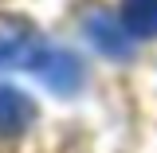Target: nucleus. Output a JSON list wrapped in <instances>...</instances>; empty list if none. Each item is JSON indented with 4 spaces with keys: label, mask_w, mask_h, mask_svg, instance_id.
<instances>
[{
    "label": "nucleus",
    "mask_w": 157,
    "mask_h": 153,
    "mask_svg": "<svg viewBox=\"0 0 157 153\" xmlns=\"http://www.w3.org/2000/svg\"><path fill=\"white\" fill-rule=\"evenodd\" d=\"M86 32L98 43V51H106L110 59H130L134 55L130 32L122 28V20H110V12H94V16L86 20Z\"/></svg>",
    "instance_id": "f03ea898"
},
{
    "label": "nucleus",
    "mask_w": 157,
    "mask_h": 153,
    "mask_svg": "<svg viewBox=\"0 0 157 153\" xmlns=\"http://www.w3.org/2000/svg\"><path fill=\"white\" fill-rule=\"evenodd\" d=\"M118 20L134 39H157V0H122Z\"/></svg>",
    "instance_id": "20e7f679"
},
{
    "label": "nucleus",
    "mask_w": 157,
    "mask_h": 153,
    "mask_svg": "<svg viewBox=\"0 0 157 153\" xmlns=\"http://www.w3.org/2000/svg\"><path fill=\"white\" fill-rule=\"evenodd\" d=\"M32 114H36V106H32V98L24 94V90L0 86V137L24 134V130L32 126Z\"/></svg>",
    "instance_id": "7ed1b4c3"
},
{
    "label": "nucleus",
    "mask_w": 157,
    "mask_h": 153,
    "mask_svg": "<svg viewBox=\"0 0 157 153\" xmlns=\"http://www.w3.org/2000/svg\"><path fill=\"white\" fill-rule=\"evenodd\" d=\"M0 71H32L55 94H75L82 86L78 55L51 43L28 24H0Z\"/></svg>",
    "instance_id": "f257e3e1"
}]
</instances>
